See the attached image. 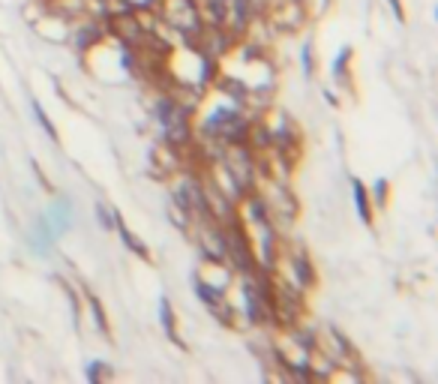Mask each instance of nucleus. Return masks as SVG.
Returning a JSON list of instances; mask_svg holds the SVG:
<instances>
[{
	"mask_svg": "<svg viewBox=\"0 0 438 384\" xmlns=\"http://www.w3.org/2000/svg\"><path fill=\"white\" fill-rule=\"evenodd\" d=\"M351 189H354V207H358V216L363 225H372V201H369V189L363 180L351 177Z\"/></svg>",
	"mask_w": 438,
	"mask_h": 384,
	"instance_id": "nucleus-5",
	"label": "nucleus"
},
{
	"mask_svg": "<svg viewBox=\"0 0 438 384\" xmlns=\"http://www.w3.org/2000/svg\"><path fill=\"white\" fill-rule=\"evenodd\" d=\"M85 376H87L90 384H99L103 378H112V367H105V360H96V363H90V367H87Z\"/></svg>",
	"mask_w": 438,
	"mask_h": 384,
	"instance_id": "nucleus-12",
	"label": "nucleus"
},
{
	"mask_svg": "<svg viewBox=\"0 0 438 384\" xmlns=\"http://www.w3.org/2000/svg\"><path fill=\"white\" fill-rule=\"evenodd\" d=\"M30 108H33V117H36V123H40L42 130H45V135H49L51 141H60V135H58V126H54V123H51V117L45 114L42 103H36V99H33V103H30Z\"/></svg>",
	"mask_w": 438,
	"mask_h": 384,
	"instance_id": "nucleus-9",
	"label": "nucleus"
},
{
	"mask_svg": "<svg viewBox=\"0 0 438 384\" xmlns=\"http://www.w3.org/2000/svg\"><path fill=\"white\" fill-rule=\"evenodd\" d=\"M387 6H390V9H394L396 21H405V9H403V0H387Z\"/></svg>",
	"mask_w": 438,
	"mask_h": 384,
	"instance_id": "nucleus-16",
	"label": "nucleus"
},
{
	"mask_svg": "<svg viewBox=\"0 0 438 384\" xmlns=\"http://www.w3.org/2000/svg\"><path fill=\"white\" fill-rule=\"evenodd\" d=\"M349 60H351V49L345 45V49L336 54V60H333V81H336V85H345V78H349Z\"/></svg>",
	"mask_w": 438,
	"mask_h": 384,
	"instance_id": "nucleus-10",
	"label": "nucleus"
},
{
	"mask_svg": "<svg viewBox=\"0 0 438 384\" xmlns=\"http://www.w3.org/2000/svg\"><path fill=\"white\" fill-rule=\"evenodd\" d=\"M300 63H304V76H313V45H304V51H300Z\"/></svg>",
	"mask_w": 438,
	"mask_h": 384,
	"instance_id": "nucleus-15",
	"label": "nucleus"
},
{
	"mask_svg": "<svg viewBox=\"0 0 438 384\" xmlns=\"http://www.w3.org/2000/svg\"><path fill=\"white\" fill-rule=\"evenodd\" d=\"M387 189H390V184H387L385 177H378L376 184H372V195H376L378 207H385V204H387Z\"/></svg>",
	"mask_w": 438,
	"mask_h": 384,
	"instance_id": "nucleus-14",
	"label": "nucleus"
},
{
	"mask_svg": "<svg viewBox=\"0 0 438 384\" xmlns=\"http://www.w3.org/2000/svg\"><path fill=\"white\" fill-rule=\"evenodd\" d=\"M273 24L277 27H286V30H297L304 27L306 21V9H304V0H286L282 6L273 9Z\"/></svg>",
	"mask_w": 438,
	"mask_h": 384,
	"instance_id": "nucleus-3",
	"label": "nucleus"
},
{
	"mask_svg": "<svg viewBox=\"0 0 438 384\" xmlns=\"http://www.w3.org/2000/svg\"><path fill=\"white\" fill-rule=\"evenodd\" d=\"M288 264H291V282H295L300 291H306V288L315 286V270H313V264H309V259H306L304 250H295V252H291Z\"/></svg>",
	"mask_w": 438,
	"mask_h": 384,
	"instance_id": "nucleus-4",
	"label": "nucleus"
},
{
	"mask_svg": "<svg viewBox=\"0 0 438 384\" xmlns=\"http://www.w3.org/2000/svg\"><path fill=\"white\" fill-rule=\"evenodd\" d=\"M105 36V27L103 24H96V21H85L78 27V33H76V45H78V51H90V49H96V42Z\"/></svg>",
	"mask_w": 438,
	"mask_h": 384,
	"instance_id": "nucleus-6",
	"label": "nucleus"
},
{
	"mask_svg": "<svg viewBox=\"0 0 438 384\" xmlns=\"http://www.w3.org/2000/svg\"><path fill=\"white\" fill-rule=\"evenodd\" d=\"M87 300H90V313H94L96 331L108 336V333H112V331H108V318H105V309H103V304H99V297H96V295H87Z\"/></svg>",
	"mask_w": 438,
	"mask_h": 384,
	"instance_id": "nucleus-11",
	"label": "nucleus"
},
{
	"mask_svg": "<svg viewBox=\"0 0 438 384\" xmlns=\"http://www.w3.org/2000/svg\"><path fill=\"white\" fill-rule=\"evenodd\" d=\"M114 225H117V232H121V237H123L126 250H132V252H135V255H139V259H141V261H150V250H148V246H144V243L139 241V237H135V234L130 232V228H126V222H123V219H121V213H117V219H114Z\"/></svg>",
	"mask_w": 438,
	"mask_h": 384,
	"instance_id": "nucleus-8",
	"label": "nucleus"
},
{
	"mask_svg": "<svg viewBox=\"0 0 438 384\" xmlns=\"http://www.w3.org/2000/svg\"><path fill=\"white\" fill-rule=\"evenodd\" d=\"M159 12H162V21L175 27L177 36L189 45V49H195V45L202 42L204 15H202V6H198L195 0H162Z\"/></svg>",
	"mask_w": 438,
	"mask_h": 384,
	"instance_id": "nucleus-1",
	"label": "nucleus"
},
{
	"mask_svg": "<svg viewBox=\"0 0 438 384\" xmlns=\"http://www.w3.org/2000/svg\"><path fill=\"white\" fill-rule=\"evenodd\" d=\"M96 219H99V225L103 228H114V219H117V210H112V207H105L103 201L96 204Z\"/></svg>",
	"mask_w": 438,
	"mask_h": 384,
	"instance_id": "nucleus-13",
	"label": "nucleus"
},
{
	"mask_svg": "<svg viewBox=\"0 0 438 384\" xmlns=\"http://www.w3.org/2000/svg\"><path fill=\"white\" fill-rule=\"evenodd\" d=\"M105 30H112L123 45L139 49V45L144 42V36L150 33V27L141 24V18L135 15L132 9H123V12H114V15L105 18Z\"/></svg>",
	"mask_w": 438,
	"mask_h": 384,
	"instance_id": "nucleus-2",
	"label": "nucleus"
},
{
	"mask_svg": "<svg viewBox=\"0 0 438 384\" xmlns=\"http://www.w3.org/2000/svg\"><path fill=\"white\" fill-rule=\"evenodd\" d=\"M159 322H162V331H166V336L175 345H180V349H186L184 340H180L177 333V322H175V309H171V300L168 297H159Z\"/></svg>",
	"mask_w": 438,
	"mask_h": 384,
	"instance_id": "nucleus-7",
	"label": "nucleus"
}]
</instances>
